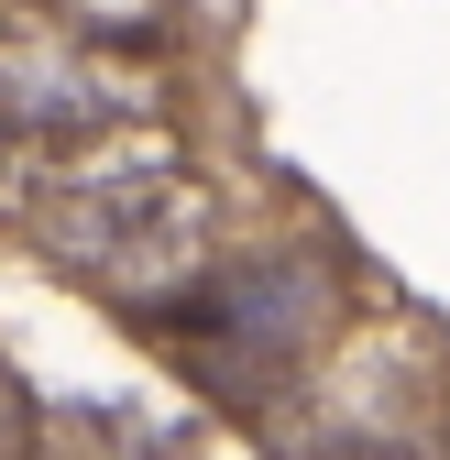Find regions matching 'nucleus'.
<instances>
[{
  "mask_svg": "<svg viewBox=\"0 0 450 460\" xmlns=\"http://www.w3.org/2000/svg\"><path fill=\"white\" fill-rule=\"evenodd\" d=\"M55 263H77L99 285H132V296H165L187 285L220 242V187L198 176V154L176 164H143V176H110V187H77L55 198L44 219H22Z\"/></svg>",
  "mask_w": 450,
  "mask_h": 460,
  "instance_id": "1",
  "label": "nucleus"
},
{
  "mask_svg": "<svg viewBox=\"0 0 450 460\" xmlns=\"http://www.w3.org/2000/svg\"><path fill=\"white\" fill-rule=\"evenodd\" d=\"M33 12L77 22V33H110V44H165L176 33V0H33Z\"/></svg>",
  "mask_w": 450,
  "mask_h": 460,
  "instance_id": "3",
  "label": "nucleus"
},
{
  "mask_svg": "<svg viewBox=\"0 0 450 460\" xmlns=\"http://www.w3.org/2000/svg\"><path fill=\"white\" fill-rule=\"evenodd\" d=\"M319 263H198L187 285H165V329L220 384H274L319 340Z\"/></svg>",
  "mask_w": 450,
  "mask_h": 460,
  "instance_id": "2",
  "label": "nucleus"
}]
</instances>
